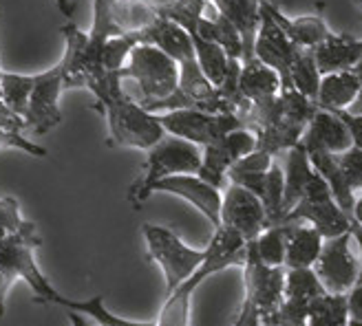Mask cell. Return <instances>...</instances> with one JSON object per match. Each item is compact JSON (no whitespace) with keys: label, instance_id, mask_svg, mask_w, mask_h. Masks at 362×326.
I'll use <instances>...</instances> for the list:
<instances>
[{"label":"cell","instance_id":"1","mask_svg":"<svg viewBox=\"0 0 362 326\" xmlns=\"http://www.w3.org/2000/svg\"><path fill=\"white\" fill-rule=\"evenodd\" d=\"M122 71H102L90 80L88 88L95 95V111L106 117L108 146L151 150L168 133L161 126L157 113L146 111L137 99L124 93Z\"/></svg>","mask_w":362,"mask_h":326},{"label":"cell","instance_id":"2","mask_svg":"<svg viewBox=\"0 0 362 326\" xmlns=\"http://www.w3.org/2000/svg\"><path fill=\"white\" fill-rule=\"evenodd\" d=\"M247 258V241L234 229L221 225L216 227L206 247V258L197 267L194 274L181 282L175 291L166 294V302L161 304L155 324L157 326H190V306L194 291L208 278L230 267H241Z\"/></svg>","mask_w":362,"mask_h":326},{"label":"cell","instance_id":"3","mask_svg":"<svg viewBox=\"0 0 362 326\" xmlns=\"http://www.w3.org/2000/svg\"><path fill=\"white\" fill-rule=\"evenodd\" d=\"M40 245H42V239L38 234V227L31 221H25L21 229L7 234V236L0 241V271H3L5 284L11 289L13 282L23 280L33 291L35 302L58 304L62 309H69L74 300L58 294L56 286L45 278L38 262H35V249Z\"/></svg>","mask_w":362,"mask_h":326},{"label":"cell","instance_id":"4","mask_svg":"<svg viewBox=\"0 0 362 326\" xmlns=\"http://www.w3.org/2000/svg\"><path fill=\"white\" fill-rule=\"evenodd\" d=\"M204 161V148L197 143L166 135L159 143L148 150V157L141 166V174L129 190V201L135 210H139L153 194V186L157 181L173 174H197Z\"/></svg>","mask_w":362,"mask_h":326},{"label":"cell","instance_id":"5","mask_svg":"<svg viewBox=\"0 0 362 326\" xmlns=\"http://www.w3.org/2000/svg\"><path fill=\"white\" fill-rule=\"evenodd\" d=\"M122 78H131L139 88L137 102L146 111L157 113L159 106L177 93L179 64L155 44H137L122 68Z\"/></svg>","mask_w":362,"mask_h":326},{"label":"cell","instance_id":"6","mask_svg":"<svg viewBox=\"0 0 362 326\" xmlns=\"http://www.w3.org/2000/svg\"><path fill=\"white\" fill-rule=\"evenodd\" d=\"M314 111L316 102L298 93L296 88L281 90L265 119L255 128L259 137V148L272 152L274 157L294 148L296 143H300Z\"/></svg>","mask_w":362,"mask_h":326},{"label":"cell","instance_id":"7","mask_svg":"<svg viewBox=\"0 0 362 326\" xmlns=\"http://www.w3.org/2000/svg\"><path fill=\"white\" fill-rule=\"evenodd\" d=\"M144 243H146V256L155 262L166 280V294L188 280L197 267L204 262L206 249H194L179 239V234L164 225L144 223L141 227Z\"/></svg>","mask_w":362,"mask_h":326},{"label":"cell","instance_id":"8","mask_svg":"<svg viewBox=\"0 0 362 326\" xmlns=\"http://www.w3.org/2000/svg\"><path fill=\"white\" fill-rule=\"evenodd\" d=\"M283 223H310L322 234L325 241L354 229V219L338 205L320 172L312 181V186L307 188L300 201L285 214Z\"/></svg>","mask_w":362,"mask_h":326},{"label":"cell","instance_id":"9","mask_svg":"<svg viewBox=\"0 0 362 326\" xmlns=\"http://www.w3.org/2000/svg\"><path fill=\"white\" fill-rule=\"evenodd\" d=\"M285 276L287 267H269L259 256L252 243H247V258L243 265V284H245V309L255 313L263 326L279 311L285 300Z\"/></svg>","mask_w":362,"mask_h":326},{"label":"cell","instance_id":"10","mask_svg":"<svg viewBox=\"0 0 362 326\" xmlns=\"http://www.w3.org/2000/svg\"><path fill=\"white\" fill-rule=\"evenodd\" d=\"M161 126L168 135L184 137L197 146H210L221 141L228 133L243 128V121L237 113H208L202 108H175V111L157 113Z\"/></svg>","mask_w":362,"mask_h":326},{"label":"cell","instance_id":"11","mask_svg":"<svg viewBox=\"0 0 362 326\" xmlns=\"http://www.w3.org/2000/svg\"><path fill=\"white\" fill-rule=\"evenodd\" d=\"M354 234L345 231L336 239H327L322 245L320 258L316 260L314 269L329 294L347 296L360 280L362 260L354 251Z\"/></svg>","mask_w":362,"mask_h":326},{"label":"cell","instance_id":"12","mask_svg":"<svg viewBox=\"0 0 362 326\" xmlns=\"http://www.w3.org/2000/svg\"><path fill=\"white\" fill-rule=\"evenodd\" d=\"M62 90H64V73H62L60 62L35 76L31 99H29V111L25 115L29 133L47 135L62 121V113H60Z\"/></svg>","mask_w":362,"mask_h":326},{"label":"cell","instance_id":"13","mask_svg":"<svg viewBox=\"0 0 362 326\" xmlns=\"http://www.w3.org/2000/svg\"><path fill=\"white\" fill-rule=\"evenodd\" d=\"M64 38V56L60 60L64 73V90L69 88H88L90 80L104 71L102 56L90 47L88 33L78 25L66 23L62 29Z\"/></svg>","mask_w":362,"mask_h":326},{"label":"cell","instance_id":"14","mask_svg":"<svg viewBox=\"0 0 362 326\" xmlns=\"http://www.w3.org/2000/svg\"><path fill=\"white\" fill-rule=\"evenodd\" d=\"M300 47L289 40V35L276 25L263 7H261V25L255 42V58L274 68L281 78V90H292V66L298 58Z\"/></svg>","mask_w":362,"mask_h":326},{"label":"cell","instance_id":"15","mask_svg":"<svg viewBox=\"0 0 362 326\" xmlns=\"http://www.w3.org/2000/svg\"><path fill=\"white\" fill-rule=\"evenodd\" d=\"M221 225L234 229L250 243L261 236V231L269 227L267 210L261 198L243 186L228 183L223 190L221 205ZM219 225V227H221Z\"/></svg>","mask_w":362,"mask_h":326},{"label":"cell","instance_id":"16","mask_svg":"<svg viewBox=\"0 0 362 326\" xmlns=\"http://www.w3.org/2000/svg\"><path fill=\"white\" fill-rule=\"evenodd\" d=\"M155 192H164L184 198L186 203H190L199 214H204L210 221V225L216 229L221 225V205H223V192L221 188H216L208 183L206 179L199 174H173L157 181L153 186Z\"/></svg>","mask_w":362,"mask_h":326},{"label":"cell","instance_id":"17","mask_svg":"<svg viewBox=\"0 0 362 326\" xmlns=\"http://www.w3.org/2000/svg\"><path fill=\"white\" fill-rule=\"evenodd\" d=\"M281 93V78L259 58L243 62L239 76V104L237 115L247 106H267Z\"/></svg>","mask_w":362,"mask_h":326},{"label":"cell","instance_id":"18","mask_svg":"<svg viewBox=\"0 0 362 326\" xmlns=\"http://www.w3.org/2000/svg\"><path fill=\"white\" fill-rule=\"evenodd\" d=\"M300 143L307 150H327L334 155H340L354 146L345 121H342L334 111H325V108H318V106L310 119V126H307Z\"/></svg>","mask_w":362,"mask_h":326},{"label":"cell","instance_id":"19","mask_svg":"<svg viewBox=\"0 0 362 326\" xmlns=\"http://www.w3.org/2000/svg\"><path fill=\"white\" fill-rule=\"evenodd\" d=\"M261 7L274 18L276 25L289 35V40H294L298 47L305 49H314L322 40H327L334 33L329 25L322 20L320 13H310V16H298V18H289L274 0H263Z\"/></svg>","mask_w":362,"mask_h":326},{"label":"cell","instance_id":"20","mask_svg":"<svg viewBox=\"0 0 362 326\" xmlns=\"http://www.w3.org/2000/svg\"><path fill=\"white\" fill-rule=\"evenodd\" d=\"M283 172H285V201H283V219H285V214L300 201L307 188L312 186L318 170L314 168L307 148L303 143H296L294 148H289L285 152Z\"/></svg>","mask_w":362,"mask_h":326},{"label":"cell","instance_id":"21","mask_svg":"<svg viewBox=\"0 0 362 326\" xmlns=\"http://www.w3.org/2000/svg\"><path fill=\"white\" fill-rule=\"evenodd\" d=\"M314 56L322 76L349 71L362 60V40H356L347 33H332L327 40L314 47Z\"/></svg>","mask_w":362,"mask_h":326},{"label":"cell","instance_id":"22","mask_svg":"<svg viewBox=\"0 0 362 326\" xmlns=\"http://www.w3.org/2000/svg\"><path fill=\"white\" fill-rule=\"evenodd\" d=\"M325 245L322 234L310 223H289L287 236V269H307L314 267L320 258V251Z\"/></svg>","mask_w":362,"mask_h":326},{"label":"cell","instance_id":"23","mask_svg":"<svg viewBox=\"0 0 362 326\" xmlns=\"http://www.w3.org/2000/svg\"><path fill=\"white\" fill-rule=\"evenodd\" d=\"M360 95V80L356 71H338V73H327L320 80L316 106L325 111H340V108H351Z\"/></svg>","mask_w":362,"mask_h":326},{"label":"cell","instance_id":"24","mask_svg":"<svg viewBox=\"0 0 362 326\" xmlns=\"http://www.w3.org/2000/svg\"><path fill=\"white\" fill-rule=\"evenodd\" d=\"M27 121L23 115L13 113L0 97V148H16L31 157H47V150L33 143L27 135Z\"/></svg>","mask_w":362,"mask_h":326},{"label":"cell","instance_id":"25","mask_svg":"<svg viewBox=\"0 0 362 326\" xmlns=\"http://www.w3.org/2000/svg\"><path fill=\"white\" fill-rule=\"evenodd\" d=\"M111 13L122 33H139L159 18L155 0H115Z\"/></svg>","mask_w":362,"mask_h":326},{"label":"cell","instance_id":"26","mask_svg":"<svg viewBox=\"0 0 362 326\" xmlns=\"http://www.w3.org/2000/svg\"><path fill=\"white\" fill-rule=\"evenodd\" d=\"M325 294H329V291L320 282L314 267L287 269V276H285V298L287 300L303 302V304H314Z\"/></svg>","mask_w":362,"mask_h":326},{"label":"cell","instance_id":"27","mask_svg":"<svg viewBox=\"0 0 362 326\" xmlns=\"http://www.w3.org/2000/svg\"><path fill=\"white\" fill-rule=\"evenodd\" d=\"M287 236H289V223H279L269 225L265 231H261V236L250 241L255 247L257 256L269 265V267H285L287 258Z\"/></svg>","mask_w":362,"mask_h":326},{"label":"cell","instance_id":"28","mask_svg":"<svg viewBox=\"0 0 362 326\" xmlns=\"http://www.w3.org/2000/svg\"><path fill=\"white\" fill-rule=\"evenodd\" d=\"M307 326H349L347 296L325 294L312 304Z\"/></svg>","mask_w":362,"mask_h":326},{"label":"cell","instance_id":"29","mask_svg":"<svg viewBox=\"0 0 362 326\" xmlns=\"http://www.w3.org/2000/svg\"><path fill=\"white\" fill-rule=\"evenodd\" d=\"M35 76H18L3 71L0 73V97L18 115H27L29 111V99H31V90H33Z\"/></svg>","mask_w":362,"mask_h":326},{"label":"cell","instance_id":"30","mask_svg":"<svg viewBox=\"0 0 362 326\" xmlns=\"http://www.w3.org/2000/svg\"><path fill=\"white\" fill-rule=\"evenodd\" d=\"M320 80L322 73L316 64V56L314 49H305L300 47L298 58L292 66V84L298 93H303L305 97H310L312 102H316L318 97V88H320Z\"/></svg>","mask_w":362,"mask_h":326},{"label":"cell","instance_id":"31","mask_svg":"<svg viewBox=\"0 0 362 326\" xmlns=\"http://www.w3.org/2000/svg\"><path fill=\"white\" fill-rule=\"evenodd\" d=\"M137 38L133 33H122L115 35L106 44H104V53H102V64L106 71H122L129 62L131 51L137 47Z\"/></svg>","mask_w":362,"mask_h":326},{"label":"cell","instance_id":"32","mask_svg":"<svg viewBox=\"0 0 362 326\" xmlns=\"http://www.w3.org/2000/svg\"><path fill=\"white\" fill-rule=\"evenodd\" d=\"M338 161H340L342 172H345V176L349 181V186L356 192H362V150L351 146L349 150L338 155Z\"/></svg>","mask_w":362,"mask_h":326},{"label":"cell","instance_id":"33","mask_svg":"<svg viewBox=\"0 0 362 326\" xmlns=\"http://www.w3.org/2000/svg\"><path fill=\"white\" fill-rule=\"evenodd\" d=\"M25 219L21 216V205L13 196H3L0 198V225L7 229V234H13L23 227Z\"/></svg>","mask_w":362,"mask_h":326},{"label":"cell","instance_id":"34","mask_svg":"<svg viewBox=\"0 0 362 326\" xmlns=\"http://www.w3.org/2000/svg\"><path fill=\"white\" fill-rule=\"evenodd\" d=\"M334 113L345 121L354 146L362 150V113H354L349 108H340V111H334Z\"/></svg>","mask_w":362,"mask_h":326},{"label":"cell","instance_id":"35","mask_svg":"<svg viewBox=\"0 0 362 326\" xmlns=\"http://www.w3.org/2000/svg\"><path fill=\"white\" fill-rule=\"evenodd\" d=\"M347 309H349V320L362 322V282H358L347 294Z\"/></svg>","mask_w":362,"mask_h":326},{"label":"cell","instance_id":"36","mask_svg":"<svg viewBox=\"0 0 362 326\" xmlns=\"http://www.w3.org/2000/svg\"><path fill=\"white\" fill-rule=\"evenodd\" d=\"M66 318H69L71 326H100L93 318H88V315L74 311V309H66Z\"/></svg>","mask_w":362,"mask_h":326},{"label":"cell","instance_id":"37","mask_svg":"<svg viewBox=\"0 0 362 326\" xmlns=\"http://www.w3.org/2000/svg\"><path fill=\"white\" fill-rule=\"evenodd\" d=\"M356 76H358V80H360V95H358V99L354 102V106L349 108V111H354V113H362V60L356 64Z\"/></svg>","mask_w":362,"mask_h":326},{"label":"cell","instance_id":"38","mask_svg":"<svg viewBox=\"0 0 362 326\" xmlns=\"http://www.w3.org/2000/svg\"><path fill=\"white\" fill-rule=\"evenodd\" d=\"M56 7L62 11V16H66V18H71L74 16V3L71 0H56Z\"/></svg>","mask_w":362,"mask_h":326},{"label":"cell","instance_id":"39","mask_svg":"<svg viewBox=\"0 0 362 326\" xmlns=\"http://www.w3.org/2000/svg\"><path fill=\"white\" fill-rule=\"evenodd\" d=\"M354 221L362 227V194L356 198V207H354ZM354 223V225H356Z\"/></svg>","mask_w":362,"mask_h":326},{"label":"cell","instance_id":"40","mask_svg":"<svg viewBox=\"0 0 362 326\" xmlns=\"http://www.w3.org/2000/svg\"><path fill=\"white\" fill-rule=\"evenodd\" d=\"M5 236H7V229H5L3 225H0V241H3Z\"/></svg>","mask_w":362,"mask_h":326},{"label":"cell","instance_id":"41","mask_svg":"<svg viewBox=\"0 0 362 326\" xmlns=\"http://www.w3.org/2000/svg\"><path fill=\"white\" fill-rule=\"evenodd\" d=\"M349 326H362V322H358V320H349Z\"/></svg>","mask_w":362,"mask_h":326},{"label":"cell","instance_id":"42","mask_svg":"<svg viewBox=\"0 0 362 326\" xmlns=\"http://www.w3.org/2000/svg\"><path fill=\"white\" fill-rule=\"evenodd\" d=\"M354 3H356V7H358V9L362 11V0H354Z\"/></svg>","mask_w":362,"mask_h":326},{"label":"cell","instance_id":"43","mask_svg":"<svg viewBox=\"0 0 362 326\" xmlns=\"http://www.w3.org/2000/svg\"><path fill=\"white\" fill-rule=\"evenodd\" d=\"M106 3H108V5H113V3H115V0H106Z\"/></svg>","mask_w":362,"mask_h":326},{"label":"cell","instance_id":"44","mask_svg":"<svg viewBox=\"0 0 362 326\" xmlns=\"http://www.w3.org/2000/svg\"><path fill=\"white\" fill-rule=\"evenodd\" d=\"M0 73H3V68H0Z\"/></svg>","mask_w":362,"mask_h":326}]
</instances>
